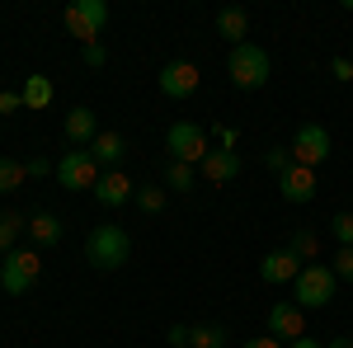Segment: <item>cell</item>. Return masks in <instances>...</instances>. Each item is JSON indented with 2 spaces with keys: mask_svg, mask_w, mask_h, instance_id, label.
<instances>
[{
  "mask_svg": "<svg viewBox=\"0 0 353 348\" xmlns=\"http://www.w3.org/2000/svg\"><path fill=\"white\" fill-rule=\"evenodd\" d=\"M128 254H132V236H128L118 221H99V226L90 231V240H85V259L99 268V273L123 268V264H128Z\"/></svg>",
  "mask_w": 353,
  "mask_h": 348,
  "instance_id": "obj_1",
  "label": "cell"
},
{
  "mask_svg": "<svg viewBox=\"0 0 353 348\" xmlns=\"http://www.w3.org/2000/svg\"><path fill=\"white\" fill-rule=\"evenodd\" d=\"M165 151H170V161L198 170V165L208 161V151H212V136H208V127L179 118V123H170V132H165Z\"/></svg>",
  "mask_w": 353,
  "mask_h": 348,
  "instance_id": "obj_2",
  "label": "cell"
},
{
  "mask_svg": "<svg viewBox=\"0 0 353 348\" xmlns=\"http://www.w3.org/2000/svg\"><path fill=\"white\" fill-rule=\"evenodd\" d=\"M226 71H231V85L236 90H259L273 76V61L259 43H241V48H231V57H226Z\"/></svg>",
  "mask_w": 353,
  "mask_h": 348,
  "instance_id": "obj_3",
  "label": "cell"
},
{
  "mask_svg": "<svg viewBox=\"0 0 353 348\" xmlns=\"http://www.w3.org/2000/svg\"><path fill=\"white\" fill-rule=\"evenodd\" d=\"M334 287H339V278H334L330 264H306L297 273V283H292V301L301 311H321V306L334 301Z\"/></svg>",
  "mask_w": 353,
  "mask_h": 348,
  "instance_id": "obj_4",
  "label": "cell"
},
{
  "mask_svg": "<svg viewBox=\"0 0 353 348\" xmlns=\"http://www.w3.org/2000/svg\"><path fill=\"white\" fill-rule=\"evenodd\" d=\"M61 19H66V33L81 38V48H85V43H99V33L109 24V5L104 0H71Z\"/></svg>",
  "mask_w": 353,
  "mask_h": 348,
  "instance_id": "obj_5",
  "label": "cell"
},
{
  "mask_svg": "<svg viewBox=\"0 0 353 348\" xmlns=\"http://www.w3.org/2000/svg\"><path fill=\"white\" fill-rule=\"evenodd\" d=\"M38 273H43L38 249H10V254H5V264H0V287H5L10 296H24V292H33Z\"/></svg>",
  "mask_w": 353,
  "mask_h": 348,
  "instance_id": "obj_6",
  "label": "cell"
},
{
  "mask_svg": "<svg viewBox=\"0 0 353 348\" xmlns=\"http://www.w3.org/2000/svg\"><path fill=\"white\" fill-rule=\"evenodd\" d=\"M99 165H94V156L90 151H66L61 161H57V184L66 188V193H94V184H99Z\"/></svg>",
  "mask_w": 353,
  "mask_h": 348,
  "instance_id": "obj_7",
  "label": "cell"
},
{
  "mask_svg": "<svg viewBox=\"0 0 353 348\" xmlns=\"http://www.w3.org/2000/svg\"><path fill=\"white\" fill-rule=\"evenodd\" d=\"M288 151H292V161H297V165H306V170H321V165L330 161V132L321 127V123H301Z\"/></svg>",
  "mask_w": 353,
  "mask_h": 348,
  "instance_id": "obj_8",
  "label": "cell"
},
{
  "mask_svg": "<svg viewBox=\"0 0 353 348\" xmlns=\"http://www.w3.org/2000/svg\"><path fill=\"white\" fill-rule=\"evenodd\" d=\"M198 85H203V71L193 61H165V71H161L165 99H189V94H198Z\"/></svg>",
  "mask_w": 353,
  "mask_h": 348,
  "instance_id": "obj_9",
  "label": "cell"
},
{
  "mask_svg": "<svg viewBox=\"0 0 353 348\" xmlns=\"http://www.w3.org/2000/svg\"><path fill=\"white\" fill-rule=\"evenodd\" d=\"M269 334L273 339H283V344H292L306 334V311H301L297 301H278L269 311Z\"/></svg>",
  "mask_w": 353,
  "mask_h": 348,
  "instance_id": "obj_10",
  "label": "cell"
},
{
  "mask_svg": "<svg viewBox=\"0 0 353 348\" xmlns=\"http://www.w3.org/2000/svg\"><path fill=\"white\" fill-rule=\"evenodd\" d=\"M316 170H306V165H297L292 161V170H288V174H278V193H283V198H288V203H316Z\"/></svg>",
  "mask_w": 353,
  "mask_h": 348,
  "instance_id": "obj_11",
  "label": "cell"
},
{
  "mask_svg": "<svg viewBox=\"0 0 353 348\" xmlns=\"http://www.w3.org/2000/svg\"><path fill=\"white\" fill-rule=\"evenodd\" d=\"M301 259L283 245V249H273V254H264V264H259V278L264 283H273V287H283V283H297V273H301Z\"/></svg>",
  "mask_w": 353,
  "mask_h": 348,
  "instance_id": "obj_12",
  "label": "cell"
},
{
  "mask_svg": "<svg viewBox=\"0 0 353 348\" xmlns=\"http://www.w3.org/2000/svg\"><path fill=\"white\" fill-rule=\"evenodd\" d=\"M198 170H203L208 184H231V179H241V151H221V146H212L208 161L198 165Z\"/></svg>",
  "mask_w": 353,
  "mask_h": 348,
  "instance_id": "obj_13",
  "label": "cell"
},
{
  "mask_svg": "<svg viewBox=\"0 0 353 348\" xmlns=\"http://www.w3.org/2000/svg\"><path fill=\"white\" fill-rule=\"evenodd\" d=\"M99 136V113L90 104H81V108H71L66 113V141L71 146H81V151H90V141Z\"/></svg>",
  "mask_w": 353,
  "mask_h": 348,
  "instance_id": "obj_14",
  "label": "cell"
},
{
  "mask_svg": "<svg viewBox=\"0 0 353 348\" xmlns=\"http://www.w3.org/2000/svg\"><path fill=\"white\" fill-rule=\"evenodd\" d=\"M94 198H99L104 207H123L128 198H137V184L123 174V170H104L99 184H94Z\"/></svg>",
  "mask_w": 353,
  "mask_h": 348,
  "instance_id": "obj_15",
  "label": "cell"
},
{
  "mask_svg": "<svg viewBox=\"0 0 353 348\" xmlns=\"http://www.w3.org/2000/svg\"><path fill=\"white\" fill-rule=\"evenodd\" d=\"M90 156H94L99 170H113V165L128 156V136L123 132H99L94 141H90Z\"/></svg>",
  "mask_w": 353,
  "mask_h": 348,
  "instance_id": "obj_16",
  "label": "cell"
},
{
  "mask_svg": "<svg viewBox=\"0 0 353 348\" xmlns=\"http://www.w3.org/2000/svg\"><path fill=\"white\" fill-rule=\"evenodd\" d=\"M217 33L226 38V43H231V48H241L245 33H250V14H245L241 5H226V10L217 14Z\"/></svg>",
  "mask_w": 353,
  "mask_h": 348,
  "instance_id": "obj_17",
  "label": "cell"
},
{
  "mask_svg": "<svg viewBox=\"0 0 353 348\" xmlns=\"http://www.w3.org/2000/svg\"><path fill=\"white\" fill-rule=\"evenodd\" d=\"M28 240L38 245V249L57 245V240H61V216H52V212H38L33 221H28Z\"/></svg>",
  "mask_w": 353,
  "mask_h": 348,
  "instance_id": "obj_18",
  "label": "cell"
},
{
  "mask_svg": "<svg viewBox=\"0 0 353 348\" xmlns=\"http://www.w3.org/2000/svg\"><path fill=\"white\" fill-rule=\"evenodd\" d=\"M288 249L297 254L301 264H321V236H316V231H306V226H297V231H292Z\"/></svg>",
  "mask_w": 353,
  "mask_h": 348,
  "instance_id": "obj_19",
  "label": "cell"
},
{
  "mask_svg": "<svg viewBox=\"0 0 353 348\" xmlns=\"http://www.w3.org/2000/svg\"><path fill=\"white\" fill-rule=\"evenodd\" d=\"M226 325H189V348H226Z\"/></svg>",
  "mask_w": 353,
  "mask_h": 348,
  "instance_id": "obj_20",
  "label": "cell"
},
{
  "mask_svg": "<svg viewBox=\"0 0 353 348\" xmlns=\"http://www.w3.org/2000/svg\"><path fill=\"white\" fill-rule=\"evenodd\" d=\"M193 184H198V170L193 165H179V161L165 165V188L170 193H193Z\"/></svg>",
  "mask_w": 353,
  "mask_h": 348,
  "instance_id": "obj_21",
  "label": "cell"
},
{
  "mask_svg": "<svg viewBox=\"0 0 353 348\" xmlns=\"http://www.w3.org/2000/svg\"><path fill=\"white\" fill-rule=\"evenodd\" d=\"M19 94H24V108H48L52 104V81L48 76H28Z\"/></svg>",
  "mask_w": 353,
  "mask_h": 348,
  "instance_id": "obj_22",
  "label": "cell"
},
{
  "mask_svg": "<svg viewBox=\"0 0 353 348\" xmlns=\"http://www.w3.org/2000/svg\"><path fill=\"white\" fill-rule=\"evenodd\" d=\"M28 231V221L19 212H0V254H10L14 249V240Z\"/></svg>",
  "mask_w": 353,
  "mask_h": 348,
  "instance_id": "obj_23",
  "label": "cell"
},
{
  "mask_svg": "<svg viewBox=\"0 0 353 348\" xmlns=\"http://www.w3.org/2000/svg\"><path fill=\"white\" fill-rule=\"evenodd\" d=\"M28 170L19 161H10V156H0V193H14V188H24Z\"/></svg>",
  "mask_w": 353,
  "mask_h": 348,
  "instance_id": "obj_24",
  "label": "cell"
},
{
  "mask_svg": "<svg viewBox=\"0 0 353 348\" xmlns=\"http://www.w3.org/2000/svg\"><path fill=\"white\" fill-rule=\"evenodd\" d=\"M165 184H137V207L141 212H165Z\"/></svg>",
  "mask_w": 353,
  "mask_h": 348,
  "instance_id": "obj_25",
  "label": "cell"
},
{
  "mask_svg": "<svg viewBox=\"0 0 353 348\" xmlns=\"http://www.w3.org/2000/svg\"><path fill=\"white\" fill-rule=\"evenodd\" d=\"M330 231H334V240H339V249H349V245H353V212H334V221H330Z\"/></svg>",
  "mask_w": 353,
  "mask_h": 348,
  "instance_id": "obj_26",
  "label": "cell"
},
{
  "mask_svg": "<svg viewBox=\"0 0 353 348\" xmlns=\"http://www.w3.org/2000/svg\"><path fill=\"white\" fill-rule=\"evenodd\" d=\"M264 165H269L273 174H288V170H292V151H288V146H273L269 156H264Z\"/></svg>",
  "mask_w": 353,
  "mask_h": 348,
  "instance_id": "obj_27",
  "label": "cell"
},
{
  "mask_svg": "<svg viewBox=\"0 0 353 348\" xmlns=\"http://www.w3.org/2000/svg\"><path fill=\"white\" fill-rule=\"evenodd\" d=\"M330 268H334V278H339V283H353V245H349V249H339Z\"/></svg>",
  "mask_w": 353,
  "mask_h": 348,
  "instance_id": "obj_28",
  "label": "cell"
},
{
  "mask_svg": "<svg viewBox=\"0 0 353 348\" xmlns=\"http://www.w3.org/2000/svg\"><path fill=\"white\" fill-rule=\"evenodd\" d=\"M81 61L90 66V71H99V66L109 61V52H104V43H85V48H81Z\"/></svg>",
  "mask_w": 353,
  "mask_h": 348,
  "instance_id": "obj_29",
  "label": "cell"
},
{
  "mask_svg": "<svg viewBox=\"0 0 353 348\" xmlns=\"http://www.w3.org/2000/svg\"><path fill=\"white\" fill-rule=\"evenodd\" d=\"M330 76H334L339 85H349L353 81V61L349 57H334V61H330Z\"/></svg>",
  "mask_w": 353,
  "mask_h": 348,
  "instance_id": "obj_30",
  "label": "cell"
},
{
  "mask_svg": "<svg viewBox=\"0 0 353 348\" xmlns=\"http://www.w3.org/2000/svg\"><path fill=\"white\" fill-rule=\"evenodd\" d=\"M165 344L170 348H189V325H170V329H165Z\"/></svg>",
  "mask_w": 353,
  "mask_h": 348,
  "instance_id": "obj_31",
  "label": "cell"
},
{
  "mask_svg": "<svg viewBox=\"0 0 353 348\" xmlns=\"http://www.w3.org/2000/svg\"><path fill=\"white\" fill-rule=\"evenodd\" d=\"M24 108V94L19 90H0V113H19Z\"/></svg>",
  "mask_w": 353,
  "mask_h": 348,
  "instance_id": "obj_32",
  "label": "cell"
},
{
  "mask_svg": "<svg viewBox=\"0 0 353 348\" xmlns=\"http://www.w3.org/2000/svg\"><path fill=\"white\" fill-rule=\"evenodd\" d=\"M24 170H28V179H43V174H52V161L48 156H33V161H24Z\"/></svg>",
  "mask_w": 353,
  "mask_h": 348,
  "instance_id": "obj_33",
  "label": "cell"
},
{
  "mask_svg": "<svg viewBox=\"0 0 353 348\" xmlns=\"http://www.w3.org/2000/svg\"><path fill=\"white\" fill-rule=\"evenodd\" d=\"M241 348H288V344L273 339V334H259V339H250V344H241Z\"/></svg>",
  "mask_w": 353,
  "mask_h": 348,
  "instance_id": "obj_34",
  "label": "cell"
},
{
  "mask_svg": "<svg viewBox=\"0 0 353 348\" xmlns=\"http://www.w3.org/2000/svg\"><path fill=\"white\" fill-rule=\"evenodd\" d=\"M288 348H325V344H316V339H306V334H301V339H292Z\"/></svg>",
  "mask_w": 353,
  "mask_h": 348,
  "instance_id": "obj_35",
  "label": "cell"
},
{
  "mask_svg": "<svg viewBox=\"0 0 353 348\" xmlns=\"http://www.w3.org/2000/svg\"><path fill=\"white\" fill-rule=\"evenodd\" d=\"M325 348H353V339H330Z\"/></svg>",
  "mask_w": 353,
  "mask_h": 348,
  "instance_id": "obj_36",
  "label": "cell"
}]
</instances>
